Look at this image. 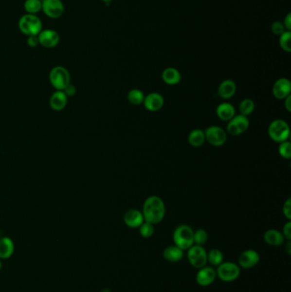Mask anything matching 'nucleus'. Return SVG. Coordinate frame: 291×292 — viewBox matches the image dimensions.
Instances as JSON below:
<instances>
[{"label":"nucleus","instance_id":"nucleus-40","mask_svg":"<svg viewBox=\"0 0 291 292\" xmlns=\"http://www.w3.org/2000/svg\"><path fill=\"white\" fill-rule=\"evenodd\" d=\"M285 251L289 255L291 254V240H288L287 244L285 245Z\"/></svg>","mask_w":291,"mask_h":292},{"label":"nucleus","instance_id":"nucleus-6","mask_svg":"<svg viewBox=\"0 0 291 292\" xmlns=\"http://www.w3.org/2000/svg\"><path fill=\"white\" fill-rule=\"evenodd\" d=\"M216 275L222 281H234L239 277V266L234 262H222L217 267Z\"/></svg>","mask_w":291,"mask_h":292},{"label":"nucleus","instance_id":"nucleus-28","mask_svg":"<svg viewBox=\"0 0 291 292\" xmlns=\"http://www.w3.org/2000/svg\"><path fill=\"white\" fill-rule=\"evenodd\" d=\"M255 109V105L252 99L250 98H245L243 101H241L239 104L240 115H243L244 117H249L250 115L253 113L254 110Z\"/></svg>","mask_w":291,"mask_h":292},{"label":"nucleus","instance_id":"nucleus-30","mask_svg":"<svg viewBox=\"0 0 291 292\" xmlns=\"http://www.w3.org/2000/svg\"><path fill=\"white\" fill-rule=\"evenodd\" d=\"M139 228V234L145 238H149V237H152L153 234L155 233L154 225L149 223L147 221H145Z\"/></svg>","mask_w":291,"mask_h":292},{"label":"nucleus","instance_id":"nucleus-27","mask_svg":"<svg viewBox=\"0 0 291 292\" xmlns=\"http://www.w3.org/2000/svg\"><path fill=\"white\" fill-rule=\"evenodd\" d=\"M24 9L27 14L36 15L42 10L41 0H26Z\"/></svg>","mask_w":291,"mask_h":292},{"label":"nucleus","instance_id":"nucleus-21","mask_svg":"<svg viewBox=\"0 0 291 292\" xmlns=\"http://www.w3.org/2000/svg\"><path fill=\"white\" fill-rule=\"evenodd\" d=\"M162 79L167 85L175 86L181 81V73L175 68H166L163 70Z\"/></svg>","mask_w":291,"mask_h":292},{"label":"nucleus","instance_id":"nucleus-36","mask_svg":"<svg viewBox=\"0 0 291 292\" xmlns=\"http://www.w3.org/2000/svg\"><path fill=\"white\" fill-rule=\"evenodd\" d=\"M28 45L32 47V48H35L37 47L39 45V42H38V35H33V36H28V40H27Z\"/></svg>","mask_w":291,"mask_h":292},{"label":"nucleus","instance_id":"nucleus-8","mask_svg":"<svg viewBox=\"0 0 291 292\" xmlns=\"http://www.w3.org/2000/svg\"><path fill=\"white\" fill-rule=\"evenodd\" d=\"M205 138L209 144L219 147L225 144L227 139V134L222 127L218 126H210L204 131Z\"/></svg>","mask_w":291,"mask_h":292},{"label":"nucleus","instance_id":"nucleus-14","mask_svg":"<svg viewBox=\"0 0 291 292\" xmlns=\"http://www.w3.org/2000/svg\"><path fill=\"white\" fill-rule=\"evenodd\" d=\"M164 102H165L164 97L162 94L158 93H151L145 97V100L143 103L146 110H149L150 112H156L163 108Z\"/></svg>","mask_w":291,"mask_h":292},{"label":"nucleus","instance_id":"nucleus-25","mask_svg":"<svg viewBox=\"0 0 291 292\" xmlns=\"http://www.w3.org/2000/svg\"><path fill=\"white\" fill-rule=\"evenodd\" d=\"M224 259V254L218 249H213L207 253V260L212 267H218L221 264Z\"/></svg>","mask_w":291,"mask_h":292},{"label":"nucleus","instance_id":"nucleus-10","mask_svg":"<svg viewBox=\"0 0 291 292\" xmlns=\"http://www.w3.org/2000/svg\"><path fill=\"white\" fill-rule=\"evenodd\" d=\"M48 18L56 19L64 13V5L61 0H42V10Z\"/></svg>","mask_w":291,"mask_h":292},{"label":"nucleus","instance_id":"nucleus-7","mask_svg":"<svg viewBox=\"0 0 291 292\" xmlns=\"http://www.w3.org/2000/svg\"><path fill=\"white\" fill-rule=\"evenodd\" d=\"M188 261L195 268H203L208 263L207 252L204 248L200 245L193 244L190 249H188Z\"/></svg>","mask_w":291,"mask_h":292},{"label":"nucleus","instance_id":"nucleus-23","mask_svg":"<svg viewBox=\"0 0 291 292\" xmlns=\"http://www.w3.org/2000/svg\"><path fill=\"white\" fill-rule=\"evenodd\" d=\"M184 256V251L176 245L168 246L163 251V257L170 262H178Z\"/></svg>","mask_w":291,"mask_h":292},{"label":"nucleus","instance_id":"nucleus-9","mask_svg":"<svg viewBox=\"0 0 291 292\" xmlns=\"http://www.w3.org/2000/svg\"><path fill=\"white\" fill-rule=\"evenodd\" d=\"M250 127V120L243 115H237L230 120L226 127V133L232 136H238L245 133Z\"/></svg>","mask_w":291,"mask_h":292},{"label":"nucleus","instance_id":"nucleus-26","mask_svg":"<svg viewBox=\"0 0 291 292\" xmlns=\"http://www.w3.org/2000/svg\"><path fill=\"white\" fill-rule=\"evenodd\" d=\"M145 97L146 96L141 90L136 88L130 90L127 93V100L132 105H140L141 103H144Z\"/></svg>","mask_w":291,"mask_h":292},{"label":"nucleus","instance_id":"nucleus-5","mask_svg":"<svg viewBox=\"0 0 291 292\" xmlns=\"http://www.w3.org/2000/svg\"><path fill=\"white\" fill-rule=\"evenodd\" d=\"M49 79L52 86L57 91H63L70 84V74L63 66H55L51 70Z\"/></svg>","mask_w":291,"mask_h":292},{"label":"nucleus","instance_id":"nucleus-18","mask_svg":"<svg viewBox=\"0 0 291 292\" xmlns=\"http://www.w3.org/2000/svg\"><path fill=\"white\" fill-rule=\"evenodd\" d=\"M216 115L219 120L229 121L236 116V110L232 103H221L216 108Z\"/></svg>","mask_w":291,"mask_h":292},{"label":"nucleus","instance_id":"nucleus-3","mask_svg":"<svg viewBox=\"0 0 291 292\" xmlns=\"http://www.w3.org/2000/svg\"><path fill=\"white\" fill-rule=\"evenodd\" d=\"M267 133L272 140L280 144L287 141L290 137L291 129L289 124L282 119H276L271 122Z\"/></svg>","mask_w":291,"mask_h":292},{"label":"nucleus","instance_id":"nucleus-43","mask_svg":"<svg viewBox=\"0 0 291 292\" xmlns=\"http://www.w3.org/2000/svg\"><path fill=\"white\" fill-rule=\"evenodd\" d=\"M1 268H2V262H1V260H0V270H1Z\"/></svg>","mask_w":291,"mask_h":292},{"label":"nucleus","instance_id":"nucleus-11","mask_svg":"<svg viewBox=\"0 0 291 292\" xmlns=\"http://www.w3.org/2000/svg\"><path fill=\"white\" fill-rule=\"evenodd\" d=\"M273 94L277 100H284L291 95V82L287 78L277 79L273 86Z\"/></svg>","mask_w":291,"mask_h":292},{"label":"nucleus","instance_id":"nucleus-20","mask_svg":"<svg viewBox=\"0 0 291 292\" xmlns=\"http://www.w3.org/2000/svg\"><path fill=\"white\" fill-rule=\"evenodd\" d=\"M264 240L269 244L271 246H280L284 244V235L282 234L279 231L276 229H269L264 234Z\"/></svg>","mask_w":291,"mask_h":292},{"label":"nucleus","instance_id":"nucleus-38","mask_svg":"<svg viewBox=\"0 0 291 292\" xmlns=\"http://www.w3.org/2000/svg\"><path fill=\"white\" fill-rule=\"evenodd\" d=\"M284 28H286L288 29V31H291V14H289L286 16V18H284Z\"/></svg>","mask_w":291,"mask_h":292},{"label":"nucleus","instance_id":"nucleus-12","mask_svg":"<svg viewBox=\"0 0 291 292\" xmlns=\"http://www.w3.org/2000/svg\"><path fill=\"white\" fill-rule=\"evenodd\" d=\"M39 45L45 48H53L58 45L60 36L57 32L52 29L42 30L38 35Z\"/></svg>","mask_w":291,"mask_h":292},{"label":"nucleus","instance_id":"nucleus-4","mask_svg":"<svg viewBox=\"0 0 291 292\" xmlns=\"http://www.w3.org/2000/svg\"><path fill=\"white\" fill-rule=\"evenodd\" d=\"M42 21L36 15H23L18 21V28L27 36L38 35L42 31Z\"/></svg>","mask_w":291,"mask_h":292},{"label":"nucleus","instance_id":"nucleus-31","mask_svg":"<svg viewBox=\"0 0 291 292\" xmlns=\"http://www.w3.org/2000/svg\"><path fill=\"white\" fill-rule=\"evenodd\" d=\"M208 233L204 229H198L194 232V244L202 246L204 245L208 241Z\"/></svg>","mask_w":291,"mask_h":292},{"label":"nucleus","instance_id":"nucleus-37","mask_svg":"<svg viewBox=\"0 0 291 292\" xmlns=\"http://www.w3.org/2000/svg\"><path fill=\"white\" fill-rule=\"evenodd\" d=\"M63 92L66 94L67 96H73L76 93V89L73 85L70 84L65 89L63 90Z\"/></svg>","mask_w":291,"mask_h":292},{"label":"nucleus","instance_id":"nucleus-17","mask_svg":"<svg viewBox=\"0 0 291 292\" xmlns=\"http://www.w3.org/2000/svg\"><path fill=\"white\" fill-rule=\"evenodd\" d=\"M236 85L232 79H225L222 81L218 88V96L223 99H229L236 94Z\"/></svg>","mask_w":291,"mask_h":292},{"label":"nucleus","instance_id":"nucleus-19","mask_svg":"<svg viewBox=\"0 0 291 292\" xmlns=\"http://www.w3.org/2000/svg\"><path fill=\"white\" fill-rule=\"evenodd\" d=\"M68 103V96L63 91H56L50 98V106L55 111L63 110Z\"/></svg>","mask_w":291,"mask_h":292},{"label":"nucleus","instance_id":"nucleus-33","mask_svg":"<svg viewBox=\"0 0 291 292\" xmlns=\"http://www.w3.org/2000/svg\"><path fill=\"white\" fill-rule=\"evenodd\" d=\"M271 28L275 35H281L285 31L284 24L280 21H274L273 23L272 24Z\"/></svg>","mask_w":291,"mask_h":292},{"label":"nucleus","instance_id":"nucleus-34","mask_svg":"<svg viewBox=\"0 0 291 292\" xmlns=\"http://www.w3.org/2000/svg\"><path fill=\"white\" fill-rule=\"evenodd\" d=\"M283 214L288 220L291 219V198H288L283 205Z\"/></svg>","mask_w":291,"mask_h":292},{"label":"nucleus","instance_id":"nucleus-2","mask_svg":"<svg viewBox=\"0 0 291 292\" xmlns=\"http://www.w3.org/2000/svg\"><path fill=\"white\" fill-rule=\"evenodd\" d=\"M173 239L176 246L186 251L194 244V231L187 225H181L173 232Z\"/></svg>","mask_w":291,"mask_h":292},{"label":"nucleus","instance_id":"nucleus-35","mask_svg":"<svg viewBox=\"0 0 291 292\" xmlns=\"http://www.w3.org/2000/svg\"><path fill=\"white\" fill-rule=\"evenodd\" d=\"M282 234L284 235V238H286L287 240H291V221L290 220L283 227Z\"/></svg>","mask_w":291,"mask_h":292},{"label":"nucleus","instance_id":"nucleus-39","mask_svg":"<svg viewBox=\"0 0 291 292\" xmlns=\"http://www.w3.org/2000/svg\"><path fill=\"white\" fill-rule=\"evenodd\" d=\"M284 108L285 110H287L288 112H291V95L287 97L285 99H284Z\"/></svg>","mask_w":291,"mask_h":292},{"label":"nucleus","instance_id":"nucleus-41","mask_svg":"<svg viewBox=\"0 0 291 292\" xmlns=\"http://www.w3.org/2000/svg\"><path fill=\"white\" fill-rule=\"evenodd\" d=\"M102 1L104 2V3L106 4V5H109V4H110L111 2H112L113 0H102Z\"/></svg>","mask_w":291,"mask_h":292},{"label":"nucleus","instance_id":"nucleus-16","mask_svg":"<svg viewBox=\"0 0 291 292\" xmlns=\"http://www.w3.org/2000/svg\"><path fill=\"white\" fill-rule=\"evenodd\" d=\"M217 277L216 270L213 267H203L200 268L198 271L196 280L198 284L201 286H208L215 281Z\"/></svg>","mask_w":291,"mask_h":292},{"label":"nucleus","instance_id":"nucleus-1","mask_svg":"<svg viewBox=\"0 0 291 292\" xmlns=\"http://www.w3.org/2000/svg\"><path fill=\"white\" fill-rule=\"evenodd\" d=\"M142 213L145 221L156 225L162 222L165 217V203L159 196H149L144 203Z\"/></svg>","mask_w":291,"mask_h":292},{"label":"nucleus","instance_id":"nucleus-13","mask_svg":"<svg viewBox=\"0 0 291 292\" xmlns=\"http://www.w3.org/2000/svg\"><path fill=\"white\" fill-rule=\"evenodd\" d=\"M260 261V254L254 250L243 251L238 257V265L241 268L249 269L258 264Z\"/></svg>","mask_w":291,"mask_h":292},{"label":"nucleus","instance_id":"nucleus-15","mask_svg":"<svg viewBox=\"0 0 291 292\" xmlns=\"http://www.w3.org/2000/svg\"><path fill=\"white\" fill-rule=\"evenodd\" d=\"M123 220L127 227L131 228H139L145 222V218L140 210L131 209L124 214Z\"/></svg>","mask_w":291,"mask_h":292},{"label":"nucleus","instance_id":"nucleus-24","mask_svg":"<svg viewBox=\"0 0 291 292\" xmlns=\"http://www.w3.org/2000/svg\"><path fill=\"white\" fill-rule=\"evenodd\" d=\"M205 138L204 131L201 129H194L191 131L188 135V142L194 148H199L204 144Z\"/></svg>","mask_w":291,"mask_h":292},{"label":"nucleus","instance_id":"nucleus-42","mask_svg":"<svg viewBox=\"0 0 291 292\" xmlns=\"http://www.w3.org/2000/svg\"><path fill=\"white\" fill-rule=\"evenodd\" d=\"M102 292H111L110 290H109V289H104L102 291Z\"/></svg>","mask_w":291,"mask_h":292},{"label":"nucleus","instance_id":"nucleus-29","mask_svg":"<svg viewBox=\"0 0 291 292\" xmlns=\"http://www.w3.org/2000/svg\"><path fill=\"white\" fill-rule=\"evenodd\" d=\"M279 44L281 48L287 52H291V31H284L280 35Z\"/></svg>","mask_w":291,"mask_h":292},{"label":"nucleus","instance_id":"nucleus-22","mask_svg":"<svg viewBox=\"0 0 291 292\" xmlns=\"http://www.w3.org/2000/svg\"><path fill=\"white\" fill-rule=\"evenodd\" d=\"M15 251L14 242L11 238L3 237L0 238V259H8Z\"/></svg>","mask_w":291,"mask_h":292},{"label":"nucleus","instance_id":"nucleus-32","mask_svg":"<svg viewBox=\"0 0 291 292\" xmlns=\"http://www.w3.org/2000/svg\"><path fill=\"white\" fill-rule=\"evenodd\" d=\"M278 153L281 157L284 159H290L291 157V144L290 141H284L279 144Z\"/></svg>","mask_w":291,"mask_h":292}]
</instances>
